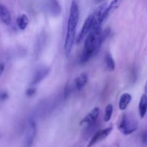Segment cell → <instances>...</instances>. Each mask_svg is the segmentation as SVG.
<instances>
[{
	"instance_id": "cell-18",
	"label": "cell",
	"mask_w": 147,
	"mask_h": 147,
	"mask_svg": "<svg viewBox=\"0 0 147 147\" xmlns=\"http://www.w3.org/2000/svg\"><path fill=\"white\" fill-rule=\"evenodd\" d=\"M36 93V88L34 87H30V88H28L26 91V95H27L28 97H32V96H34Z\"/></svg>"
},
{
	"instance_id": "cell-13",
	"label": "cell",
	"mask_w": 147,
	"mask_h": 147,
	"mask_svg": "<svg viewBox=\"0 0 147 147\" xmlns=\"http://www.w3.org/2000/svg\"><path fill=\"white\" fill-rule=\"evenodd\" d=\"M132 97L129 93H125L122 94L120 97V100L119 102V108L121 111L126 110V108L131 101Z\"/></svg>"
},
{
	"instance_id": "cell-7",
	"label": "cell",
	"mask_w": 147,
	"mask_h": 147,
	"mask_svg": "<svg viewBox=\"0 0 147 147\" xmlns=\"http://www.w3.org/2000/svg\"><path fill=\"white\" fill-rule=\"evenodd\" d=\"M100 114V109L98 107H95L92 109L80 122V125H87L92 126L96 124V122Z\"/></svg>"
},
{
	"instance_id": "cell-4",
	"label": "cell",
	"mask_w": 147,
	"mask_h": 147,
	"mask_svg": "<svg viewBox=\"0 0 147 147\" xmlns=\"http://www.w3.org/2000/svg\"><path fill=\"white\" fill-rule=\"evenodd\" d=\"M37 135V124L35 121L30 119L24 140V147H32Z\"/></svg>"
},
{
	"instance_id": "cell-23",
	"label": "cell",
	"mask_w": 147,
	"mask_h": 147,
	"mask_svg": "<svg viewBox=\"0 0 147 147\" xmlns=\"http://www.w3.org/2000/svg\"><path fill=\"white\" fill-rule=\"evenodd\" d=\"M95 1H96V3H100L102 2V1H105V0H95Z\"/></svg>"
},
{
	"instance_id": "cell-21",
	"label": "cell",
	"mask_w": 147,
	"mask_h": 147,
	"mask_svg": "<svg viewBox=\"0 0 147 147\" xmlns=\"http://www.w3.org/2000/svg\"><path fill=\"white\" fill-rule=\"evenodd\" d=\"M4 69H5V65L3 63H0V78L2 76L3 73L4 71Z\"/></svg>"
},
{
	"instance_id": "cell-11",
	"label": "cell",
	"mask_w": 147,
	"mask_h": 147,
	"mask_svg": "<svg viewBox=\"0 0 147 147\" xmlns=\"http://www.w3.org/2000/svg\"><path fill=\"white\" fill-rule=\"evenodd\" d=\"M88 81V77L86 73H82L80 76H78L75 79L74 81L75 86H76V88L77 89V90H78V91L81 90L87 84Z\"/></svg>"
},
{
	"instance_id": "cell-22",
	"label": "cell",
	"mask_w": 147,
	"mask_h": 147,
	"mask_svg": "<svg viewBox=\"0 0 147 147\" xmlns=\"http://www.w3.org/2000/svg\"><path fill=\"white\" fill-rule=\"evenodd\" d=\"M144 90H145V92L147 93V80L146 82V84H145V87H144Z\"/></svg>"
},
{
	"instance_id": "cell-6",
	"label": "cell",
	"mask_w": 147,
	"mask_h": 147,
	"mask_svg": "<svg viewBox=\"0 0 147 147\" xmlns=\"http://www.w3.org/2000/svg\"><path fill=\"white\" fill-rule=\"evenodd\" d=\"M112 130H113V128L110 126V127L106 128V129H102V130L97 131L90 139V142L88 144V147L93 146L98 142L106 139L109 136V134L111 133Z\"/></svg>"
},
{
	"instance_id": "cell-20",
	"label": "cell",
	"mask_w": 147,
	"mask_h": 147,
	"mask_svg": "<svg viewBox=\"0 0 147 147\" xmlns=\"http://www.w3.org/2000/svg\"><path fill=\"white\" fill-rule=\"evenodd\" d=\"M70 92H71V89H70V85H67L65 86V92H64V96L65 98H67L70 94Z\"/></svg>"
},
{
	"instance_id": "cell-3",
	"label": "cell",
	"mask_w": 147,
	"mask_h": 147,
	"mask_svg": "<svg viewBox=\"0 0 147 147\" xmlns=\"http://www.w3.org/2000/svg\"><path fill=\"white\" fill-rule=\"evenodd\" d=\"M138 124L134 119L126 114H123L118 124V129L123 135H130L136 131Z\"/></svg>"
},
{
	"instance_id": "cell-12",
	"label": "cell",
	"mask_w": 147,
	"mask_h": 147,
	"mask_svg": "<svg viewBox=\"0 0 147 147\" xmlns=\"http://www.w3.org/2000/svg\"><path fill=\"white\" fill-rule=\"evenodd\" d=\"M122 1H123V0H113V1L110 3V4L107 6L104 12L105 20H106L113 11H116V10L117 9L118 7L120 6L121 3L122 2Z\"/></svg>"
},
{
	"instance_id": "cell-1",
	"label": "cell",
	"mask_w": 147,
	"mask_h": 147,
	"mask_svg": "<svg viewBox=\"0 0 147 147\" xmlns=\"http://www.w3.org/2000/svg\"><path fill=\"white\" fill-rule=\"evenodd\" d=\"M111 29L107 27L102 31L101 27H93L87 36L85 42L83 53L80 58L82 64L87 63L98 53L102 44L109 37Z\"/></svg>"
},
{
	"instance_id": "cell-2",
	"label": "cell",
	"mask_w": 147,
	"mask_h": 147,
	"mask_svg": "<svg viewBox=\"0 0 147 147\" xmlns=\"http://www.w3.org/2000/svg\"><path fill=\"white\" fill-rule=\"evenodd\" d=\"M79 7L78 1L73 0L70 5V14L67 24V32H66L65 40L64 50L66 57H68L71 54L75 41H76V34L77 30L78 23L79 20Z\"/></svg>"
},
{
	"instance_id": "cell-9",
	"label": "cell",
	"mask_w": 147,
	"mask_h": 147,
	"mask_svg": "<svg viewBox=\"0 0 147 147\" xmlns=\"http://www.w3.org/2000/svg\"><path fill=\"white\" fill-rule=\"evenodd\" d=\"M45 7L49 14L57 17L61 13V7L57 0H45Z\"/></svg>"
},
{
	"instance_id": "cell-10",
	"label": "cell",
	"mask_w": 147,
	"mask_h": 147,
	"mask_svg": "<svg viewBox=\"0 0 147 147\" xmlns=\"http://www.w3.org/2000/svg\"><path fill=\"white\" fill-rule=\"evenodd\" d=\"M0 21L6 25L11 24V17L9 11L4 5L0 3Z\"/></svg>"
},
{
	"instance_id": "cell-19",
	"label": "cell",
	"mask_w": 147,
	"mask_h": 147,
	"mask_svg": "<svg viewBox=\"0 0 147 147\" xmlns=\"http://www.w3.org/2000/svg\"><path fill=\"white\" fill-rule=\"evenodd\" d=\"M141 140L144 146H147V131H145L141 135Z\"/></svg>"
},
{
	"instance_id": "cell-15",
	"label": "cell",
	"mask_w": 147,
	"mask_h": 147,
	"mask_svg": "<svg viewBox=\"0 0 147 147\" xmlns=\"http://www.w3.org/2000/svg\"><path fill=\"white\" fill-rule=\"evenodd\" d=\"M104 62L108 70H109V71H113L115 70V67H116L115 61L113 60V57H112L111 54L110 53H109V52L106 53V55H105Z\"/></svg>"
},
{
	"instance_id": "cell-5",
	"label": "cell",
	"mask_w": 147,
	"mask_h": 147,
	"mask_svg": "<svg viewBox=\"0 0 147 147\" xmlns=\"http://www.w3.org/2000/svg\"><path fill=\"white\" fill-rule=\"evenodd\" d=\"M93 24H94V20H93V14H90L86 20L84 24H83V27H82L81 30H80V33L78 35L77 39H76V43L79 44L83 39L85 38L86 36H88V34L90 33L91 30L93 27Z\"/></svg>"
},
{
	"instance_id": "cell-16",
	"label": "cell",
	"mask_w": 147,
	"mask_h": 147,
	"mask_svg": "<svg viewBox=\"0 0 147 147\" xmlns=\"http://www.w3.org/2000/svg\"><path fill=\"white\" fill-rule=\"evenodd\" d=\"M28 17H27V16L24 14H21L20 16H19L18 18H17V26H18V27L20 28V30H24L27 28V25H28Z\"/></svg>"
},
{
	"instance_id": "cell-8",
	"label": "cell",
	"mask_w": 147,
	"mask_h": 147,
	"mask_svg": "<svg viewBox=\"0 0 147 147\" xmlns=\"http://www.w3.org/2000/svg\"><path fill=\"white\" fill-rule=\"evenodd\" d=\"M50 69L48 67H41L37 70L34 73V76H33L30 85L31 86H36V85L39 84L40 82L42 81L50 73Z\"/></svg>"
},
{
	"instance_id": "cell-14",
	"label": "cell",
	"mask_w": 147,
	"mask_h": 147,
	"mask_svg": "<svg viewBox=\"0 0 147 147\" xmlns=\"http://www.w3.org/2000/svg\"><path fill=\"white\" fill-rule=\"evenodd\" d=\"M139 112L140 117L144 119L147 112V96L146 94H143L141 97L139 104Z\"/></svg>"
},
{
	"instance_id": "cell-17",
	"label": "cell",
	"mask_w": 147,
	"mask_h": 147,
	"mask_svg": "<svg viewBox=\"0 0 147 147\" xmlns=\"http://www.w3.org/2000/svg\"><path fill=\"white\" fill-rule=\"evenodd\" d=\"M113 108L111 104L107 105L106 108V111H105V115H104V121L106 122L109 121L112 117V114H113Z\"/></svg>"
}]
</instances>
